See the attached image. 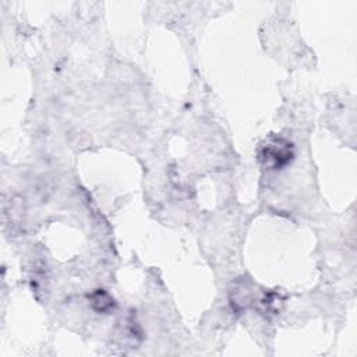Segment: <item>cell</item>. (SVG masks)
I'll return each mask as SVG.
<instances>
[{
  "label": "cell",
  "mask_w": 357,
  "mask_h": 357,
  "mask_svg": "<svg viewBox=\"0 0 357 357\" xmlns=\"http://www.w3.org/2000/svg\"><path fill=\"white\" fill-rule=\"evenodd\" d=\"M259 160L269 169H283L294 158L293 144L282 137L266 138L258 149Z\"/></svg>",
  "instance_id": "1"
},
{
  "label": "cell",
  "mask_w": 357,
  "mask_h": 357,
  "mask_svg": "<svg viewBox=\"0 0 357 357\" xmlns=\"http://www.w3.org/2000/svg\"><path fill=\"white\" fill-rule=\"evenodd\" d=\"M91 305L98 312H107L113 308L114 301L109 293L102 289H98L91 294Z\"/></svg>",
  "instance_id": "2"
}]
</instances>
